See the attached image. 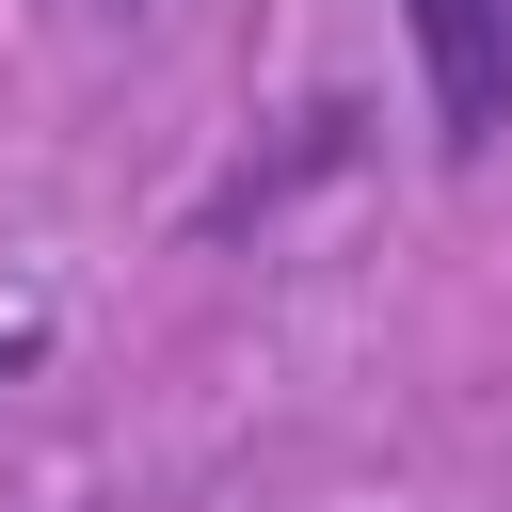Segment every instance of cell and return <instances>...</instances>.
I'll list each match as a JSON object with an SVG mask.
<instances>
[{"label":"cell","instance_id":"cell-1","mask_svg":"<svg viewBox=\"0 0 512 512\" xmlns=\"http://www.w3.org/2000/svg\"><path fill=\"white\" fill-rule=\"evenodd\" d=\"M400 32H416V80H432V144L480 160L512 128V0H400Z\"/></svg>","mask_w":512,"mask_h":512}]
</instances>
